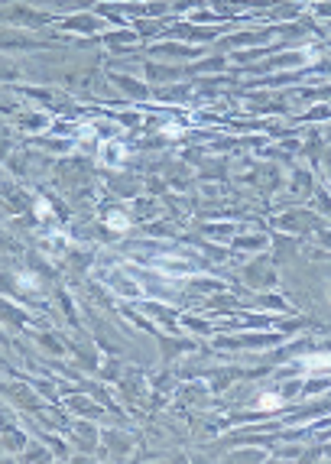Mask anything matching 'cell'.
<instances>
[{"mask_svg":"<svg viewBox=\"0 0 331 464\" xmlns=\"http://www.w3.org/2000/svg\"><path fill=\"white\" fill-rule=\"evenodd\" d=\"M107 224H111V227H117V230H127V218H124V214H111V218H107Z\"/></svg>","mask_w":331,"mask_h":464,"instance_id":"3957f363","label":"cell"},{"mask_svg":"<svg viewBox=\"0 0 331 464\" xmlns=\"http://www.w3.org/2000/svg\"><path fill=\"white\" fill-rule=\"evenodd\" d=\"M276 406H282V396H276V393L260 396V409H276Z\"/></svg>","mask_w":331,"mask_h":464,"instance_id":"7a4b0ae2","label":"cell"},{"mask_svg":"<svg viewBox=\"0 0 331 464\" xmlns=\"http://www.w3.org/2000/svg\"><path fill=\"white\" fill-rule=\"evenodd\" d=\"M302 363L309 370H331V354H309V357H302Z\"/></svg>","mask_w":331,"mask_h":464,"instance_id":"6da1fadb","label":"cell"}]
</instances>
